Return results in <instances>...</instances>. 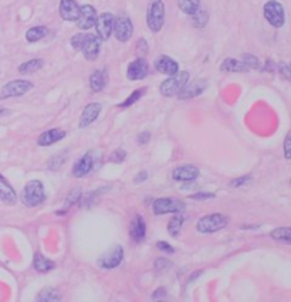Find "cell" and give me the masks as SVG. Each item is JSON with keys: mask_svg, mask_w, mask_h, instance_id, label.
Returning a JSON list of instances; mask_svg holds the SVG:
<instances>
[{"mask_svg": "<svg viewBox=\"0 0 291 302\" xmlns=\"http://www.w3.org/2000/svg\"><path fill=\"white\" fill-rule=\"evenodd\" d=\"M22 201L23 204H26L27 207H36L40 203L44 201L46 194H44V186L40 180H30L27 182L26 186L23 187L22 192Z\"/></svg>", "mask_w": 291, "mask_h": 302, "instance_id": "cell-1", "label": "cell"}, {"mask_svg": "<svg viewBox=\"0 0 291 302\" xmlns=\"http://www.w3.org/2000/svg\"><path fill=\"white\" fill-rule=\"evenodd\" d=\"M165 23V5L162 0H151L147 10V25L151 32L158 33Z\"/></svg>", "mask_w": 291, "mask_h": 302, "instance_id": "cell-2", "label": "cell"}, {"mask_svg": "<svg viewBox=\"0 0 291 302\" xmlns=\"http://www.w3.org/2000/svg\"><path fill=\"white\" fill-rule=\"evenodd\" d=\"M229 224V217L220 213H215V214H208L205 217L199 218L196 228L199 233H216L219 230L225 228Z\"/></svg>", "mask_w": 291, "mask_h": 302, "instance_id": "cell-3", "label": "cell"}, {"mask_svg": "<svg viewBox=\"0 0 291 302\" xmlns=\"http://www.w3.org/2000/svg\"><path fill=\"white\" fill-rule=\"evenodd\" d=\"M189 81V73L188 71H178L175 76L167 78L161 87L159 91L164 97H174L183 88V85Z\"/></svg>", "mask_w": 291, "mask_h": 302, "instance_id": "cell-4", "label": "cell"}, {"mask_svg": "<svg viewBox=\"0 0 291 302\" xmlns=\"http://www.w3.org/2000/svg\"><path fill=\"white\" fill-rule=\"evenodd\" d=\"M263 13L267 22L275 29H280L284 26V22H285L284 8L277 0H268L263 8Z\"/></svg>", "mask_w": 291, "mask_h": 302, "instance_id": "cell-5", "label": "cell"}, {"mask_svg": "<svg viewBox=\"0 0 291 302\" xmlns=\"http://www.w3.org/2000/svg\"><path fill=\"white\" fill-rule=\"evenodd\" d=\"M33 88V83L27 80H13L0 90V100L12 98V97H22Z\"/></svg>", "mask_w": 291, "mask_h": 302, "instance_id": "cell-6", "label": "cell"}, {"mask_svg": "<svg viewBox=\"0 0 291 302\" xmlns=\"http://www.w3.org/2000/svg\"><path fill=\"white\" fill-rule=\"evenodd\" d=\"M155 214H167V213H181L185 210V203L174 197H161L152 204Z\"/></svg>", "mask_w": 291, "mask_h": 302, "instance_id": "cell-7", "label": "cell"}, {"mask_svg": "<svg viewBox=\"0 0 291 302\" xmlns=\"http://www.w3.org/2000/svg\"><path fill=\"white\" fill-rule=\"evenodd\" d=\"M122 257H124V248L121 245L115 244L105 254H102V257L98 260V265H100L101 268L105 269L115 268V267H118L121 264Z\"/></svg>", "mask_w": 291, "mask_h": 302, "instance_id": "cell-8", "label": "cell"}, {"mask_svg": "<svg viewBox=\"0 0 291 302\" xmlns=\"http://www.w3.org/2000/svg\"><path fill=\"white\" fill-rule=\"evenodd\" d=\"M114 23H115V17L111 13H101L97 17L95 22V29H97V36L100 37L102 42L108 40L111 34L114 33Z\"/></svg>", "mask_w": 291, "mask_h": 302, "instance_id": "cell-9", "label": "cell"}, {"mask_svg": "<svg viewBox=\"0 0 291 302\" xmlns=\"http://www.w3.org/2000/svg\"><path fill=\"white\" fill-rule=\"evenodd\" d=\"M133 33V26L131 19L128 16H118L115 17V23H114V34H115L116 40L121 43H126Z\"/></svg>", "mask_w": 291, "mask_h": 302, "instance_id": "cell-10", "label": "cell"}, {"mask_svg": "<svg viewBox=\"0 0 291 302\" xmlns=\"http://www.w3.org/2000/svg\"><path fill=\"white\" fill-rule=\"evenodd\" d=\"M101 42H102V40H101L97 34L85 33V39H84L83 47H81V50H80L83 51L84 59L88 60V61L97 60V57H98V54H100V50H101Z\"/></svg>", "mask_w": 291, "mask_h": 302, "instance_id": "cell-11", "label": "cell"}, {"mask_svg": "<svg viewBox=\"0 0 291 302\" xmlns=\"http://www.w3.org/2000/svg\"><path fill=\"white\" fill-rule=\"evenodd\" d=\"M97 17H98L97 16V10L92 8L91 5L80 6V15H78V19L75 20L77 27L80 30H90L91 27L95 26Z\"/></svg>", "mask_w": 291, "mask_h": 302, "instance_id": "cell-12", "label": "cell"}, {"mask_svg": "<svg viewBox=\"0 0 291 302\" xmlns=\"http://www.w3.org/2000/svg\"><path fill=\"white\" fill-rule=\"evenodd\" d=\"M206 87H208V83L205 80H193L191 83L188 81L183 85L182 90L176 94V97L179 100H192L203 93L206 90Z\"/></svg>", "mask_w": 291, "mask_h": 302, "instance_id": "cell-13", "label": "cell"}, {"mask_svg": "<svg viewBox=\"0 0 291 302\" xmlns=\"http://www.w3.org/2000/svg\"><path fill=\"white\" fill-rule=\"evenodd\" d=\"M150 73V66L147 63V60L138 57L136 60H133L132 63L126 68V77L131 81H139L143 80L145 77L148 76Z\"/></svg>", "mask_w": 291, "mask_h": 302, "instance_id": "cell-14", "label": "cell"}, {"mask_svg": "<svg viewBox=\"0 0 291 302\" xmlns=\"http://www.w3.org/2000/svg\"><path fill=\"white\" fill-rule=\"evenodd\" d=\"M58 12L63 20L66 22H75L80 15V6L75 0H60Z\"/></svg>", "mask_w": 291, "mask_h": 302, "instance_id": "cell-15", "label": "cell"}, {"mask_svg": "<svg viewBox=\"0 0 291 302\" xmlns=\"http://www.w3.org/2000/svg\"><path fill=\"white\" fill-rule=\"evenodd\" d=\"M95 165V155L94 152H87L81 159L78 160L73 168V175L75 177H84L88 175Z\"/></svg>", "mask_w": 291, "mask_h": 302, "instance_id": "cell-16", "label": "cell"}, {"mask_svg": "<svg viewBox=\"0 0 291 302\" xmlns=\"http://www.w3.org/2000/svg\"><path fill=\"white\" fill-rule=\"evenodd\" d=\"M199 169L193 165H182L174 169L172 177L178 182H192L199 177Z\"/></svg>", "mask_w": 291, "mask_h": 302, "instance_id": "cell-17", "label": "cell"}, {"mask_svg": "<svg viewBox=\"0 0 291 302\" xmlns=\"http://www.w3.org/2000/svg\"><path fill=\"white\" fill-rule=\"evenodd\" d=\"M155 68L161 74L165 76H175L179 71V66L174 59L168 57V56H159L158 59L155 60Z\"/></svg>", "mask_w": 291, "mask_h": 302, "instance_id": "cell-18", "label": "cell"}, {"mask_svg": "<svg viewBox=\"0 0 291 302\" xmlns=\"http://www.w3.org/2000/svg\"><path fill=\"white\" fill-rule=\"evenodd\" d=\"M108 83V73L105 68L101 70H95L90 76V87L94 93H101Z\"/></svg>", "mask_w": 291, "mask_h": 302, "instance_id": "cell-19", "label": "cell"}, {"mask_svg": "<svg viewBox=\"0 0 291 302\" xmlns=\"http://www.w3.org/2000/svg\"><path fill=\"white\" fill-rule=\"evenodd\" d=\"M100 112H101L100 104H97V102L88 104V105L84 108L83 114H81V118H80V126H81V128H85V126L91 125L92 122L98 118Z\"/></svg>", "mask_w": 291, "mask_h": 302, "instance_id": "cell-20", "label": "cell"}, {"mask_svg": "<svg viewBox=\"0 0 291 302\" xmlns=\"http://www.w3.org/2000/svg\"><path fill=\"white\" fill-rule=\"evenodd\" d=\"M66 135L67 132H64L63 129H58V128L49 129V131L43 132V134L39 136L37 143H39V146H50V145H53L54 142L61 141Z\"/></svg>", "mask_w": 291, "mask_h": 302, "instance_id": "cell-21", "label": "cell"}, {"mask_svg": "<svg viewBox=\"0 0 291 302\" xmlns=\"http://www.w3.org/2000/svg\"><path fill=\"white\" fill-rule=\"evenodd\" d=\"M129 234L132 237L133 241H136V243H141L142 240L145 238V235H147V226H145V221H143V218L141 216H135L132 221H131Z\"/></svg>", "mask_w": 291, "mask_h": 302, "instance_id": "cell-22", "label": "cell"}, {"mask_svg": "<svg viewBox=\"0 0 291 302\" xmlns=\"http://www.w3.org/2000/svg\"><path fill=\"white\" fill-rule=\"evenodd\" d=\"M220 70L226 73H247L250 68L243 61H239L236 59H226L223 60Z\"/></svg>", "mask_w": 291, "mask_h": 302, "instance_id": "cell-23", "label": "cell"}, {"mask_svg": "<svg viewBox=\"0 0 291 302\" xmlns=\"http://www.w3.org/2000/svg\"><path fill=\"white\" fill-rule=\"evenodd\" d=\"M0 200L6 204H15L17 201L16 192L5 179H0Z\"/></svg>", "mask_w": 291, "mask_h": 302, "instance_id": "cell-24", "label": "cell"}, {"mask_svg": "<svg viewBox=\"0 0 291 302\" xmlns=\"http://www.w3.org/2000/svg\"><path fill=\"white\" fill-rule=\"evenodd\" d=\"M33 265L34 268L37 269L39 272H49V271H51V269L54 268V262L51 260H49V258H46L40 252H36V254H34Z\"/></svg>", "mask_w": 291, "mask_h": 302, "instance_id": "cell-25", "label": "cell"}, {"mask_svg": "<svg viewBox=\"0 0 291 302\" xmlns=\"http://www.w3.org/2000/svg\"><path fill=\"white\" fill-rule=\"evenodd\" d=\"M49 33L47 27L44 26H36V27H32L26 32V40L29 43H37L40 42L42 39H44Z\"/></svg>", "mask_w": 291, "mask_h": 302, "instance_id": "cell-26", "label": "cell"}, {"mask_svg": "<svg viewBox=\"0 0 291 302\" xmlns=\"http://www.w3.org/2000/svg\"><path fill=\"white\" fill-rule=\"evenodd\" d=\"M44 66V61L40 59H34V60H29V61H26L23 64H20V67H19V73L20 74H33L36 71H39L40 68H43Z\"/></svg>", "mask_w": 291, "mask_h": 302, "instance_id": "cell-27", "label": "cell"}, {"mask_svg": "<svg viewBox=\"0 0 291 302\" xmlns=\"http://www.w3.org/2000/svg\"><path fill=\"white\" fill-rule=\"evenodd\" d=\"M36 299L39 302H57L61 299V295L54 288H43L36 296Z\"/></svg>", "mask_w": 291, "mask_h": 302, "instance_id": "cell-28", "label": "cell"}, {"mask_svg": "<svg viewBox=\"0 0 291 302\" xmlns=\"http://www.w3.org/2000/svg\"><path fill=\"white\" fill-rule=\"evenodd\" d=\"M178 6L182 10L185 15L192 16L195 12H198L200 8V0H179Z\"/></svg>", "mask_w": 291, "mask_h": 302, "instance_id": "cell-29", "label": "cell"}, {"mask_svg": "<svg viewBox=\"0 0 291 302\" xmlns=\"http://www.w3.org/2000/svg\"><path fill=\"white\" fill-rule=\"evenodd\" d=\"M182 224H183V217L179 214V213H175V216L168 223V231L172 237H176V235L181 233L182 230Z\"/></svg>", "mask_w": 291, "mask_h": 302, "instance_id": "cell-30", "label": "cell"}, {"mask_svg": "<svg viewBox=\"0 0 291 302\" xmlns=\"http://www.w3.org/2000/svg\"><path fill=\"white\" fill-rule=\"evenodd\" d=\"M209 15L205 10H198L192 15V25L195 26L196 29H203L205 26L208 25Z\"/></svg>", "mask_w": 291, "mask_h": 302, "instance_id": "cell-31", "label": "cell"}, {"mask_svg": "<svg viewBox=\"0 0 291 302\" xmlns=\"http://www.w3.org/2000/svg\"><path fill=\"white\" fill-rule=\"evenodd\" d=\"M67 160V152L66 151H60L58 153H56L50 160H49V163H47V166L50 170H57L60 169L63 165H64V162Z\"/></svg>", "mask_w": 291, "mask_h": 302, "instance_id": "cell-32", "label": "cell"}, {"mask_svg": "<svg viewBox=\"0 0 291 302\" xmlns=\"http://www.w3.org/2000/svg\"><path fill=\"white\" fill-rule=\"evenodd\" d=\"M271 237L275 240H283L291 243V227H280L271 231Z\"/></svg>", "mask_w": 291, "mask_h": 302, "instance_id": "cell-33", "label": "cell"}, {"mask_svg": "<svg viewBox=\"0 0 291 302\" xmlns=\"http://www.w3.org/2000/svg\"><path fill=\"white\" fill-rule=\"evenodd\" d=\"M145 93H147V90H145V88H139V90H135V91H133V93L131 94V95H129V97H128V98H126L124 102H121V104H119L118 107H119V108H128V107H131V105H132V104H135L136 101L139 100V98H141L142 95H143Z\"/></svg>", "mask_w": 291, "mask_h": 302, "instance_id": "cell-34", "label": "cell"}, {"mask_svg": "<svg viewBox=\"0 0 291 302\" xmlns=\"http://www.w3.org/2000/svg\"><path fill=\"white\" fill-rule=\"evenodd\" d=\"M84 39H85V33H77L74 34L73 37H71V47L74 49V50L80 51L81 50V47H83V43Z\"/></svg>", "mask_w": 291, "mask_h": 302, "instance_id": "cell-35", "label": "cell"}, {"mask_svg": "<svg viewBox=\"0 0 291 302\" xmlns=\"http://www.w3.org/2000/svg\"><path fill=\"white\" fill-rule=\"evenodd\" d=\"M125 158H126V152L124 149H115V151L111 153V156H109V162L121 163V162H124Z\"/></svg>", "mask_w": 291, "mask_h": 302, "instance_id": "cell-36", "label": "cell"}, {"mask_svg": "<svg viewBox=\"0 0 291 302\" xmlns=\"http://www.w3.org/2000/svg\"><path fill=\"white\" fill-rule=\"evenodd\" d=\"M243 63L249 68L260 67V63H258L257 57H254V56H251V54H244V56H243Z\"/></svg>", "mask_w": 291, "mask_h": 302, "instance_id": "cell-37", "label": "cell"}, {"mask_svg": "<svg viewBox=\"0 0 291 302\" xmlns=\"http://www.w3.org/2000/svg\"><path fill=\"white\" fill-rule=\"evenodd\" d=\"M284 156L287 159H291V131L287 134L284 139Z\"/></svg>", "mask_w": 291, "mask_h": 302, "instance_id": "cell-38", "label": "cell"}, {"mask_svg": "<svg viewBox=\"0 0 291 302\" xmlns=\"http://www.w3.org/2000/svg\"><path fill=\"white\" fill-rule=\"evenodd\" d=\"M174 264L168 258H159V260L155 261V269H165L168 267H172Z\"/></svg>", "mask_w": 291, "mask_h": 302, "instance_id": "cell-39", "label": "cell"}, {"mask_svg": "<svg viewBox=\"0 0 291 302\" xmlns=\"http://www.w3.org/2000/svg\"><path fill=\"white\" fill-rule=\"evenodd\" d=\"M136 50H138V53L141 54V56H143V54H147L148 53V43H147V40H143V39H139L138 40V43H136Z\"/></svg>", "mask_w": 291, "mask_h": 302, "instance_id": "cell-40", "label": "cell"}, {"mask_svg": "<svg viewBox=\"0 0 291 302\" xmlns=\"http://www.w3.org/2000/svg\"><path fill=\"white\" fill-rule=\"evenodd\" d=\"M250 180V176H241V177H237V179H234L232 183H230V186L232 187H240L241 185H244V183H247Z\"/></svg>", "mask_w": 291, "mask_h": 302, "instance_id": "cell-41", "label": "cell"}, {"mask_svg": "<svg viewBox=\"0 0 291 302\" xmlns=\"http://www.w3.org/2000/svg\"><path fill=\"white\" fill-rule=\"evenodd\" d=\"M157 247H158L159 250H162V251H165V252H169V254H174V248L171 247V244H168L165 243V241H158L157 243Z\"/></svg>", "mask_w": 291, "mask_h": 302, "instance_id": "cell-42", "label": "cell"}, {"mask_svg": "<svg viewBox=\"0 0 291 302\" xmlns=\"http://www.w3.org/2000/svg\"><path fill=\"white\" fill-rule=\"evenodd\" d=\"M212 197H215L213 193H196L191 196V199H193V200H206V199H212Z\"/></svg>", "mask_w": 291, "mask_h": 302, "instance_id": "cell-43", "label": "cell"}, {"mask_svg": "<svg viewBox=\"0 0 291 302\" xmlns=\"http://www.w3.org/2000/svg\"><path fill=\"white\" fill-rule=\"evenodd\" d=\"M280 73H281V76H283L284 78H287V80H290L291 81V67L290 66L281 64V66H280Z\"/></svg>", "mask_w": 291, "mask_h": 302, "instance_id": "cell-44", "label": "cell"}, {"mask_svg": "<svg viewBox=\"0 0 291 302\" xmlns=\"http://www.w3.org/2000/svg\"><path fill=\"white\" fill-rule=\"evenodd\" d=\"M151 135L150 132H142L139 136H138V143L139 145H143V143H148V141H150Z\"/></svg>", "mask_w": 291, "mask_h": 302, "instance_id": "cell-45", "label": "cell"}, {"mask_svg": "<svg viewBox=\"0 0 291 302\" xmlns=\"http://www.w3.org/2000/svg\"><path fill=\"white\" fill-rule=\"evenodd\" d=\"M147 176H148V173L145 172V170H142V172H139L138 175H136V177H135V183H141V182H143V180H147Z\"/></svg>", "mask_w": 291, "mask_h": 302, "instance_id": "cell-46", "label": "cell"}, {"mask_svg": "<svg viewBox=\"0 0 291 302\" xmlns=\"http://www.w3.org/2000/svg\"><path fill=\"white\" fill-rule=\"evenodd\" d=\"M162 296H165V289L164 288H159L155 291V294L152 295V298L154 299H158V298H162Z\"/></svg>", "mask_w": 291, "mask_h": 302, "instance_id": "cell-47", "label": "cell"}, {"mask_svg": "<svg viewBox=\"0 0 291 302\" xmlns=\"http://www.w3.org/2000/svg\"><path fill=\"white\" fill-rule=\"evenodd\" d=\"M200 274H202V271H196V272H195V274H193V275H192V277L189 278V282H192V281H195V278L198 277V275H200Z\"/></svg>", "mask_w": 291, "mask_h": 302, "instance_id": "cell-48", "label": "cell"}, {"mask_svg": "<svg viewBox=\"0 0 291 302\" xmlns=\"http://www.w3.org/2000/svg\"><path fill=\"white\" fill-rule=\"evenodd\" d=\"M0 114H3V108H0Z\"/></svg>", "mask_w": 291, "mask_h": 302, "instance_id": "cell-49", "label": "cell"}, {"mask_svg": "<svg viewBox=\"0 0 291 302\" xmlns=\"http://www.w3.org/2000/svg\"><path fill=\"white\" fill-rule=\"evenodd\" d=\"M290 183H291V182H290Z\"/></svg>", "mask_w": 291, "mask_h": 302, "instance_id": "cell-50", "label": "cell"}]
</instances>
